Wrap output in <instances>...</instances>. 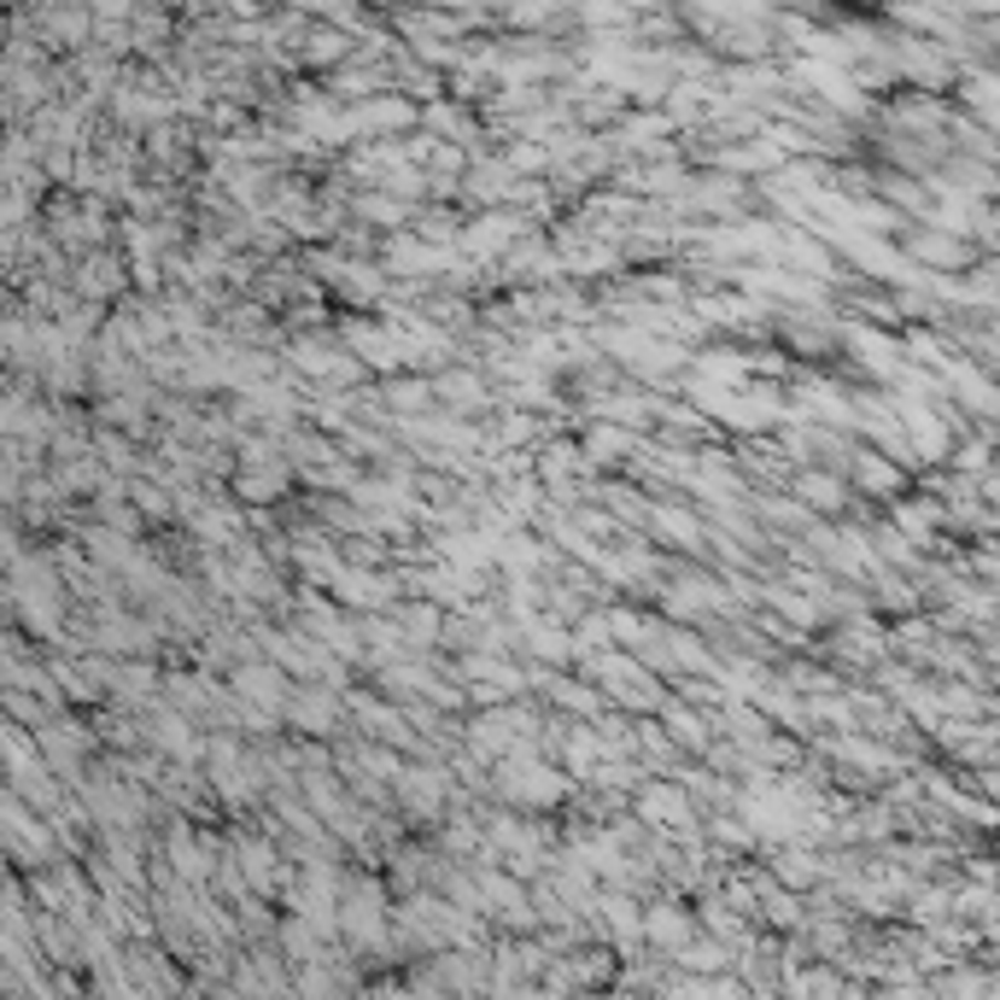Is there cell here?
<instances>
[{
	"label": "cell",
	"instance_id": "obj_1",
	"mask_svg": "<svg viewBox=\"0 0 1000 1000\" xmlns=\"http://www.w3.org/2000/svg\"><path fill=\"white\" fill-rule=\"evenodd\" d=\"M340 720V702L329 697V685H299L293 702H288V726L299 731H334Z\"/></svg>",
	"mask_w": 1000,
	"mask_h": 1000
},
{
	"label": "cell",
	"instance_id": "obj_2",
	"mask_svg": "<svg viewBox=\"0 0 1000 1000\" xmlns=\"http://www.w3.org/2000/svg\"><path fill=\"white\" fill-rule=\"evenodd\" d=\"M76 293H83V304H106L112 293H124V263L117 258H83L76 263Z\"/></svg>",
	"mask_w": 1000,
	"mask_h": 1000
},
{
	"label": "cell",
	"instance_id": "obj_3",
	"mask_svg": "<svg viewBox=\"0 0 1000 1000\" xmlns=\"http://www.w3.org/2000/svg\"><path fill=\"white\" fill-rule=\"evenodd\" d=\"M334 597H345L352 608H375V603H393V580L375 574V567H352V562H345V574L334 580Z\"/></svg>",
	"mask_w": 1000,
	"mask_h": 1000
},
{
	"label": "cell",
	"instance_id": "obj_4",
	"mask_svg": "<svg viewBox=\"0 0 1000 1000\" xmlns=\"http://www.w3.org/2000/svg\"><path fill=\"white\" fill-rule=\"evenodd\" d=\"M288 492V457L281 462H258V468H235V498L240 503H270Z\"/></svg>",
	"mask_w": 1000,
	"mask_h": 1000
},
{
	"label": "cell",
	"instance_id": "obj_5",
	"mask_svg": "<svg viewBox=\"0 0 1000 1000\" xmlns=\"http://www.w3.org/2000/svg\"><path fill=\"white\" fill-rule=\"evenodd\" d=\"M153 743L165 749V754H176V761H194L199 749H211V743L188 726V713H176V708H165V713L153 720Z\"/></svg>",
	"mask_w": 1000,
	"mask_h": 1000
},
{
	"label": "cell",
	"instance_id": "obj_6",
	"mask_svg": "<svg viewBox=\"0 0 1000 1000\" xmlns=\"http://www.w3.org/2000/svg\"><path fill=\"white\" fill-rule=\"evenodd\" d=\"M304 59L311 65H345V59H357V42L352 35H340V30H304Z\"/></svg>",
	"mask_w": 1000,
	"mask_h": 1000
},
{
	"label": "cell",
	"instance_id": "obj_7",
	"mask_svg": "<svg viewBox=\"0 0 1000 1000\" xmlns=\"http://www.w3.org/2000/svg\"><path fill=\"white\" fill-rule=\"evenodd\" d=\"M434 393H439L445 404H457V410H480V404H486V381L468 375V369H445V375L434 381Z\"/></svg>",
	"mask_w": 1000,
	"mask_h": 1000
},
{
	"label": "cell",
	"instance_id": "obj_8",
	"mask_svg": "<svg viewBox=\"0 0 1000 1000\" xmlns=\"http://www.w3.org/2000/svg\"><path fill=\"white\" fill-rule=\"evenodd\" d=\"M381 398L393 404V410H404L410 421H421V410H427V404H434L439 393H434V386H427V381H398V375H393V381L381 386Z\"/></svg>",
	"mask_w": 1000,
	"mask_h": 1000
},
{
	"label": "cell",
	"instance_id": "obj_9",
	"mask_svg": "<svg viewBox=\"0 0 1000 1000\" xmlns=\"http://www.w3.org/2000/svg\"><path fill=\"white\" fill-rule=\"evenodd\" d=\"M632 445H638V439H632L626 427H608V421H597V427H591V434H585V457H591V468H597V462H608V457H626Z\"/></svg>",
	"mask_w": 1000,
	"mask_h": 1000
},
{
	"label": "cell",
	"instance_id": "obj_10",
	"mask_svg": "<svg viewBox=\"0 0 1000 1000\" xmlns=\"http://www.w3.org/2000/svg\"><path fill=\"white\" fill-rule=\"evenodd\" d=\"M398 626H404L410 644H439V603H404Z\"/></svg>",
	"mask_w": 1000,
	"mask_h": 1000
},
{
	"label": "cell",
	"instance_id": "obj_11",
	"mask_svg": "<svg viewBox=\"0 0 1000 1000\" xmlns=\"http://www.w3.org/2000/svg\"><path fill=\"white\" fill-rule=\"evenodd\" d=\"M656 515V533H667V539H679V544H690V550H702V521L690 515V509H649Z\"/></svg>",
	"mask_w": 1000,
	"mask_h": 1000
},
{
	"label": "cell",
	"instance_id": "obj_12",
	"mask_svg": "<svg viewBox=\"0 0 1000 1000\" xmlns=\"http://www.w3.org/2000/svg\"><path fill=\"white\" fill-rule=\"evenodd\" d=\"M662 720H667V738H679L685 749H708V726H702V713H685L679 702H662Z\"/></svg>",
	"mask_w": 1000,
	"mask_h": 1000
},
{
	"label": "cell",
	"instance_id": "obj_13",
	"mask_svg": "<svg viewBox=\"0 0 1000 1000\" xmlns=\"http://www.w3.org/2000/svg\"><path fill=\"white\" fill-rule=\"evenodd\" d=\"M644 813H649V820H690L685 795L673 790V784H649V790H644Z\"/></svg>",
	"mask_w": 1000,
	"mask_h": 1000
},
{
	"label": "cell",
	"instance_id": "obj_14",
	"mask_svg": "<svg viewBox=\"0 0 1000 1000\" xmlns=\"http://www.w3.org/2000/svg\"><path fill=\"white\" fill-rule=\"evenodd\" d=\"M357 217H369V222H404V217H410V206L393 199V194H357Z\"/></svg>",
	"mask_w": 1000,
	"mask_h": 1000
},
{
	"label": "cell",
	"instance_id": "obj_15",
	"mask_svg": "<svg viewBox=\"0 0 1000 1000\" xmlns=\"http://www.w3.org/2000/svg\"><path fill=\"white\" fill-rule=\"evenodd\" d=\"M129 498H135V509H147L153 521H170V509H176V503H170V498L153 486V480H140V475L129 480Z\"/></svg>",
	"mask_w": 1000,
	"mask_h": 1000
},
{
	"label": "cell",
	"instance_id": "obj_16",
	"mask_svg": "<svg viewBox=\"0 0 1000 1000\" xmlns=\"http://www.w3.org/2000/svg\"><path fill=\"white\" fill-rule=\"evenodd\" d=\"M533 434H539V427H533V416H527V410H509V416L498 421V434H492V445H527V439H533Z\"/></svg>",
	"mask_w": 1000,
	"mask_h": 1000
}]
</instances>
